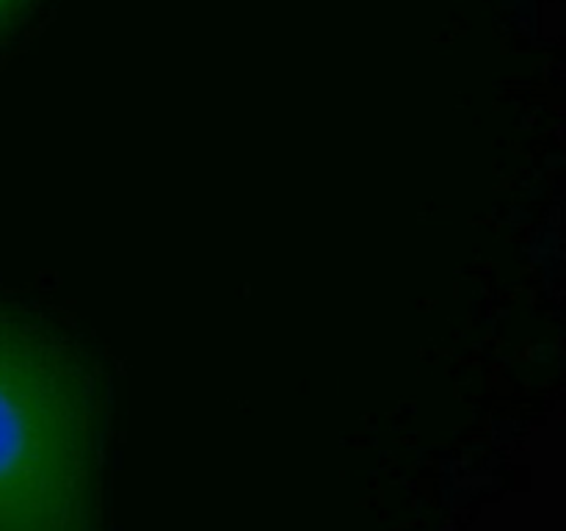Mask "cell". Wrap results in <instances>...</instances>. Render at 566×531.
Masks as SVG:
<instances>
[{
    "label": "cell",
    "mask_w": 566,
    "mask_h": 531,
    "mask_svg": "<svg viewBox=\"0 0 566 531\" xmlns=\"http://www.w3.org/2000/svg\"><path fill=\"white\" fill-rule=\"evenodd\" d=\"M22 3H25V0H0V31L14 20L17 11L22 9Z\"/></svg>",
    "instance_id": "2"
},
{
    "label": "cell",
    "mask_w": 566,
    "mask_h": 531,
    "mask_svg": "<svg viewBox=\"0 0 566 531\" xmlns=\"http://www.w3.org/2000/svg\"><path fill=\"white\" fill-rule=\"evenodd\" d=\"M0 531H103L99 393L53 326L0 304Z\"/></svg>",
    "instance_id": "1"
}]
</instances>
